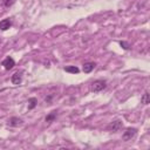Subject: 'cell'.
Listing matches in <instances>:
<instances>
[{
  "mask_svg": "<svg viewBox=\"0 0 150 150\" xmlns=\"http://www.w3.org/2000/svg\"><path fill=\"white\" fill-rule=\"evenodd\" d=\"M104 88H105V81H103V80H96V81H94L91 83V87H90L91 91H94V93L101 91Z\"/></svg>",
  "mask_w": 150,
  "mask_h": 150,
  "instance_id": "cell-1",
  "label": "cell"
},
{
  "mask_svg": "<svg viewBox=\"0 0 150 150\" xmlns=\"http://www.w3.org/2000/svg\"><path fill=\"white\" fill-rule=\"evenodd\" d=\"M136 132H137V129H136V128H128V129L123 132L122 139H123V141H130V139L136 135Z\"/></svg>",
  "mask_w": 150,
  "mask_h": 150,
  "instance_id": "cell-2",
  "label": "cell"
},
{
  "mask_svg": "<svg viewBox=\"0 0 150 150\" xmlns=\"http://www.w3.org/2000/svg\"><path fill=\"white\" fill-rule=\"evenodd\" d=\"M123 127V123H122V121H120V120H116V121H114V122H111L108 127H107V129L108 130H110V131H118L121 128Z\"/></svg>",
  "mask_w": 150,
  "mask_h": 150,
  "instance_id": "cell-3",
  "label": "cell"
},
{
  "mask_svg": "<svg viewBox=\"0 0 150 150\" xmlns=\"http://www.w3.org/2000/svg\"><path fill=\"white\" fill-rule=\"evenodd\" d=\"M2 66H4V68L5 69H7V70H9V69H12L14 66H15V62H14V60H13V57H11V56H7L4 61H2V63H1Z\"/></svg>",
  "mask_w": 150,
  "mask_h": 150,
  "instance_id": "cell-4",
  "label": "cell"
},
{
  "mask_svg": "<svg viewBox=\"0 0 150 150\" xmlns=\"http://www.w3.org/2000/svg\"><path fill=\"white\" fill-rule=\"evenodd\" d=\"M11 81L13 84H20L21 81H22V71H16L12 75L11 77Z\"/></svg>",
  "mask_w": 150,
  "mask_h": 150,
  "instance_id": "cell-5",
  "label": "cell"
},
{
  "mask_svg": "<svg viewBox=\"0 0 150 150\" xmlns=\"http://www.w3.org/2000/svg\"><path fill=\"white\" fill-rule=\"evenodd\" d=\"M12 26V20L11 19H4L0 21V29L1 30H7Z\"/></svg>",
  "mask_w": 150,
  "mask_h": 150,
  "instance_id": "cell-6",
  "label": "cell"
},
{
  "mask_svg": "<svg viewBox=\"0 0 150 150\" xmlns=\"http://www.w3.org/2000/svg\"><path fill=\"white\" fill-rule=\"evenodd\" d=\"M22 123H23V121H22L21 118H19V117H11L9 121H8V124H9L11 127H19V125H21Z\"/></svg>",
  "mask_w": 150,
  "mask_h": 150,
  "instance_id": "cell-7",
  "label": "cell"
},
{
  "mask_svg": "<svg viewBox=\"0 0 150 150\" xmlns=\"http://www.w3.org/2000/svg\"><path fill=\"white\" fill-rule=\"evenodd\" d=\"M95 62H86L84 64H83V67H82V70L84 71V73H90L94 68H95Z\"/></svg>",
  "mask_w": 150,
  "mask_h": 150,
  "instance_id": "cell-8",
  "label": "cell"
},
{
  "mask_svg": "<svg viewBox=\"0 0 150 150\" xmlns=\"http://www.w3.org/2000/svg\"><path fill=\"white\" fill-rule=\"evenodd\" d=\"M64 70L68 71V73H71V74H77V73H79V68L75 67V66H68V67H64Z\"/></svg>",
  "mask_w": 150,
  "mask_h": 150,
  "instance_id": "cell-9",
  "label": "cell"
},
{
  "mask_svg": "<svg viewBox=\"0 0 150 150\" xmlns=\"http://www.w3.org/2000/svg\"><path fill=\"white\" fill-rule=\"evenodd\" d=\"M141 101H142L143 104H149V103H150V96H149V93H148V91H145V93L143 94Z\"/></svg>",
  "mask_w": 150,
  "mask_h": 150,
  "instance_id": "cell-10",
  "label": "cell"
},
{
  "mask_svg": "<svg viewBox=\"0 0 150 150\" xmlns=\"http://www.w3.org/2000/svg\"><path fill=\"white\" fill-rule=\"evenodd\" d=\"M28 103H29L28 108H29V109H33V108H35V107H36V104H38V101H36V98L32 97V98H29V100H28Z\"/></svg>",
  "mask_w": 150,
  "mask_h": 150,
  "instance_id": "cell-11",
  "label": "cell"
},
{
  "mask_svg": "<svg viewBox=\"0 0 150 150\" xmlns=\"http://www.w3.org/2000/svg\"><path fill=\"white\" fill-rule=\"evenodd\" d=\"M55 117H56V111H52L48 116H46V122H52L55 120Z\"/></svg>",
  "mask_w": 150,
  "mask_h": 150,
  "instance_id": "cell-12",
  "label": "cell"
},
{
  "mask_svg": "<svg viewBox=\"0 0 150 150\" xmlns=\"http://www.w3.org/2000/svg\"><path fill=\"white\" fill-rule=\"evenodd\" d=\"M13 2H14V0H4V5H5L6 7H9Z\"/></svg>",
  "mask_w": 150,
  "mask_h": 150,
  "instance_id": "cell-13",
  "label": "cell"
},
{
  "mask_svg": "<svg viewBox=\"0 0 150 150\" xmlns=\"http://www.w3.org/2000/svg\"><path fill=\"white\" fill-rule=\"evenodd\" d=\"M121 46H123V48H125V49H128L129 47H128V45L125 43V42H121Z\"/></svg>",
  "mask_w": 150,
  "mask_h": 150,
  "instance_id": "cell-14",
  "label": "cell"
}]
</instances>
